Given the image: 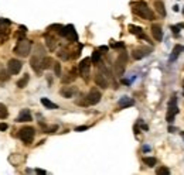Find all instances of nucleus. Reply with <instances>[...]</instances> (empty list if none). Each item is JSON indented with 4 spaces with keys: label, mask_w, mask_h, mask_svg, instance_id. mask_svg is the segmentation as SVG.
Wrapping results in <instances>:
<instances>
[{
    "label": "nucleus",
    "mask_w": 184,
    "mask_h": 175,
    "mask_svg": "<svg viewBox=\"0 0 184 175\" xmlns=\"http://www.w3.org/2000/svg\"><path fill=\"white\" fill-rule=\"evenodd\" d=\"M132 10H133V13L136 16H139L142 19L145 20H153L154 19V14L153 12L147 7V3L146 1H136L132 4Z\"/></svg>",
    "instance_id": "obj_1"
},
{
    "label": "nucleus",
    "mask_w": 184,
    "mask_h": 175,
    "mask_svg": "<svg viewBox=\"0 0 184 175\" xmlns=\"http://www.w3.org/2000/svg\"><path fill=\"white\" fill-rule=\"evenodd\" d=\"M30 51H31V41L27 38L19 40V42L14 47V54L21 57V58H25L30 54Z\"/></svg>",
    "instance_id": "obj_2"
},
{
    "label": "nucleus",
    "mask_w": 184,
    "mask_h": 175,
    "mask_svg": "<svg viewBox=\"0 0 184 175\" xmlns=\"http://www.w3.org/2000/svg\"><path fill=\"white\" fill-rule=\"evenodd\" d=\"M34 136H36V131H34L33 127H23L19 131L20 140L24 144H31L33 140H34Z\"/></svg>",
    "instance_id": "obj_3"
},
{
    "label": "nucleus",
    "mask_w": 184,
    "mask_h": 175,
    "mask_svg": "<svg viewBox=\"0 0 184 175\" xmlns=\"http://www.w3.org/2000/svg\"><path fill=\"white\" fill-rule=\"evenodd\" d=\"M126 62H127V54L123 51L119 54V57L116 59V64H115V71H116V75H118V76H122V75H123L125 68H126Z\"/></svg>",
    "instance_id": "obj_4"
},
{
    "label": "nucleus",
    "mask_w": 184,
    "mask_h": 175,
    "mask_svg": "<svg viewBox=\"0 0 184 175\" xmlns=\"http://www.w3.org/2000/svg\"><path fill=\"white\" fill-rule=\"evenodd\" d=\"M178 113V107H177V97L173 96L172 99H170V103H169V112H167V122L169 123H172L173 119H174V116Z\"/></svg>",
    "instance_id": "obj_5"
},
{
    "label": "nucleus",
    "mask_w": 184,
    "mask_h": 175,
    "mask_svg": "<svg viewBox=\"0 0 184 175\" xmlns=\"http://www.w3.org/2000/svg\"><path fill=\"white\" fill-rule=\"evenodd\" d=\"M89 69H91V58H84L82 61H81L79 66H78V71H79V75H81L85 81L88 79Z\"/></svg>",
    "instance_id": "obj_6"
},
{
    "label": "nucleus",
    "mask_w": 184,
    "mask_h": 175,
    "mask_svg": "<svg viewBox=\"0 0 184 175\" xmlns=\"http://www.w3.org/2000/svg\"><path fill=\"white\" fill-rule=\"evenodd\" d=\"M23 68V62L20 59H10L9 64H7V71L10 75H17Z\"/></svg>",
    "instance_id": "obj_7"
},
{
    "label": "nucleus",
    "mask_w": 184,
    "mask_h": 175,
    "mask_svg": "<svg viewBox=\"0 0 184 175\" xmlns=\"http://www.w3.org/2000/svg\"><path fill=\"white\" fill-rule=\"evenodd\" d=\"M95 84L98 86H101L102 89H106L109 86V81L106 78V71H105V68H102V72H98L95 76Z\"/></svg>",
    "instance_id": "obj_8"
},
{
    "label": "nucleus",
    "mask_w": 184,
    "mask_h": 175,
    "mask_svg": "<svg viewBox=\"0 0 184 175\" xmlns=\"http://www.w3.org/2000/svg\"><path fill=\"white\" fill-rule=\"evenodd\" d=\"M101 97H102L101 92L96 91V89H92V91H91L88 95L85 96V99H87V103H88V104H96V103H99Z\"/></svg>",
    "instance_id": "obj_9"
},
{
    "label": "nucleus",
    "mask_w": 184,
    "mask_h": 175,
    "mask_svg": "<svg viewBox=\"0 0 184 175\" xmlns=\"http://www.w3.org/2000/svg\"><path fill=\"white\" fill-rule=\"evenodd\" d=\"M149 54H150V48H137L132 52V57H133V59H142L147 57Z\"/></svg>",
    "instance_id": "obj_10"
},
{
    "label": "nucleus",
    "mask_w": 184,
    "mask_h": 175,
    "mask_svg": "<svg viewBox=\"0 0 184 175\" xmlns=\"http://www.w3.org/2000/svg\"><path fill=\"white\" fill-rule=\"evenodd\" d=\"M30 120H33V119L28 109H23L20 112V115L17 116V119H16V122H19V123H24V122H30Z\"/></svg>",
    "instance_id": "obj_11"
},
{
    "label": "nucleus",
    "mask_w": 184,
    "mask_h": 175,
    "mask_svg": "<svg viewBox=\"0 0 184 175\" xmlns=\"http://www.w3.org/2000/svg\"><path fill=\"white\" fill-rule=\"evenodd\" d=\"M152 34L156 41H161V40H163V30H161V27L157 26V24H153L152 26Z\"/></svg>",
    "instance_id": "obj_12"
},
{
    "label": "nucleus",
    "mask_w": 184,
    "mask_h": 175,
    "mask_svg": "<svg viewBox=\"0 0 184 175\" xmlns=\"http://www.w3.org/2000/svg\"><path fill=\"white\" fill-rule=\"evenodd\" d=\"M67 38L70 40V41H72V42L78 41V34H76L75 28H74V26H72V24L67 26Z\"/></svg>",
    "instance_id": "obj_13"
},
{
    "label": "nucleus",
    "mask_w": 184,
    "mask_h": 175,
    "mask_svg": "<svg viewBox=\"0 0 184 175\" xmlns=\"http://www.w3.org/2000/svg\"><path fill=\"white\" fill-rule=\"evenodd\" d=\"M75 92H76V89L75 88H72V86H64L63 89L60 91V93H61L64 97L70 99V97H72L74 95H75Z\"/></svg>",
    "instance_id": "obj_14"
},
{
    "label": "nucleus",
    "mask_w": 184,
    "mask_h": 175,
    "mask_svg": "<svg viewBox=\"0 0 184 175\" xmlns=\"http://www.w3.org/2000/svg\"><path fill=\"white\" fill-rule=\"evenodd\" d=\"M118 104H119V107L125 109V107H129V106H133L135 100H133V99H130V97H127V96H123L121 100L118 102Z\"/></svg>",
    "instance_id": "obj_15"
},
{
    "label": "nucleus",
    "mask_w": 184,
    "mask_h": 175,
    "mask_svg": "<svg viewBox=\"0 0 184 175\" xmlns=\"http://www.w3.org/2000/svg\"><path fill=\"white\" fill-rule=\"evenodd\" d=\"M154 7H156V12L161 16V17H166V9H164V3L161 0H156L154 1Z\"/></svg>",
    "instance_id": "obj_16"
},
{
    "label": "nucleus",
    "mask_w": 184,
    "mask_h": 175,
    "mask_svg": "<svg viewBox=\"0 0 184 175\" xmlns=\"http://www.w3.org/2000/svg\"><path fill=\"white\" fill-rule=\"evenodd\" d=\"M41 103H43V106H45L47 109H58V104L52 103L47 97H41Z\"/></svg>",
    "instance_id": "obj_17"
},
{
    "label": "nucleus",
    "mask_w": 184,
    "mask_h": 175,
    "mask_svg": "<svg viewBox=\"0 0 184 175\" xmlns=\"http://www.w3.org/2000/svg\"><path fill=\"white\" fill-rule=\"evenodd\" d=\"M75 78H76V69H71L70 73H68V76H67V78H63V82L64 84H70V82H72Z\"/></svg>",
    "instance_id": "obj_18"
},
{
    "label": "nucleus",
    "mask_w": 184,
    "mask_h": 175,
    "mask_svg": "<svg viewBox=\"0 0 184 175\" xmlns=\"http://www.w3.org/2000/svg\"><path fill=\"white\" fill-rule=\"evenodd\" d=\"M28 81H30V76H28V75L25 73L24 76H23V78H21V79L19 81V82H17V86H19L20 89H23V88H25V86H27Z\"/></svg>",
    "instance_id": "obj_19"
},
{
    "label": "nucleus",
    "mask_w": 184,
    "mask_h": 175,
    "mask_svg": "<svg viewBox=\"0 0 184 175\" xmlns=\"http://www.w3.org/2000/svg\"><path fill=\"white\" fill-rule=\"evenodd\" d=\"M181 51H184V47L183 45H176V47H174V50H173V55L170 57V61H174V59L177 58V55Z\"/></svg>",
    "instance_id": "obj_20"
},
{
    "label": "nucleus",
    "mask_w": 184,
    "mask_h": 175,
    "mask_svg": "<svg viewBox=\"0 0 184 175\" xmlns=\"http://www.w3.org/2000/svg\"><path fill=\"white\" fill-rule=\"evenodd\" d=\"M99 61H101V52H99V50H95V51L92 52L91 62H94V64H99Z\"/></svg>",
    "instance_id": "obj_21"
},
{
    "label": "nucleus",
    "mask_w": 184,
    "mask_h": 175,
    "mask_svg": "<svg viewBox=\"0 0 184 175\" xmlns=\"http://www.w3.org/2000/svg\"><path fill=\"white\" fill-rule=\"evenodd\" d=\"M51 64H52V59L48 58V57H44V58L41 59V69H47V68H50Z\"/></svg>",
    "instance_id": "obj_22"
},
{
    "label": "nucleus",
    "mask_w": 184,
    "mask_h": 175,
    "mask_svg": "<svg viewBox=\"0 0 184 175\" xmlns=\"http://www.w3.org/2000/svg\"><path fill=\"white\" fill-rule=\"evenodd\" d=\"M45 41H47V47L50 48V51H54V48H55V40L52 38V37L45 35Z\"/></svg>",
    "instance_id": "obj_23"
},
{
    "label": "nucleus",
    "mask_w": 184,
    "mask_h": 175,
    "mask_svg": "<svg viewBox=\"0 0 184 175\" xmlns=\"http://www.w3.org/2000/svg\"><path fill=\"white\" fill-rule=\"evenodd\" d=\"M143 162L146 164L147 167H154L157 161H156V158H154V157H145V158H143Z\"/></svg>",
    "instance_id": "obj_24"
},
{
    "label": "nucleus",
    "mask_w": 184,
    "mask_h": 175,
    "mask_svg": "<svg viewBox=\"0 0 184 175\" xmlns=\"http://www.w3.org/2000/svg\"><path fill=\"white\" fill-rule=\"evenodd\" d=\"M129 31L132 32V34H136V35H140V34H143V30H142V27H137V26H129Z\"/></svg>",
    "instance_id": "obj_25"
},
{
    "label": "nucleus",
    "mask_w": 184,
    "mask_h": 175,
    "mask_svg": "<svg viewBox=\"0 0 184 175\" xmlns=\"http://www.w3.org/2000/svg\"><path fill=\"white\" fill-rule=\"evenodd\" d=\"M9 116V110L3 103H0V119H6Z\"/></svg>",
    "instance_id": "obj_26"
},
{
    "label": "nucleus",
    "mask_w": 184,
    "mask_h": 175,
    "mask_svg": "<svg viewBox=\"0 0 184 175\" xmlns=\"http://www.w3.org/2000/svg\"><path fill=\"white\" fill-rule=\"evenodd\" d=\"M10 78V73L9 71H0V82L3 84V82H7Z\"/></svg>",
    "instance_id": "obj_27"
},
{
    "label": "nucleus",
    "mask_w": 184,
    "mask_h": 175,
    "mask_svg": "<svg viewBox=\"0 0 184 175\" xmlns=\"http://www.w3.org/2000/svg\"><path fill=\"white\" fill-rule=\"evenodd\" d=\"M58 57H60V58L61 59H68L70 58V55H68V51H67V50H60V52H58Z\"/></svg>",
    "instance_id": "obj_28"
},
{
    "label": "nucleus",
    "mask_w": 184,
    "mask_h": 175,
    "mask_svg": "<svg viewBox=\"0 0 184 175\" xmlns=\"http://www.w3.org/2000/svg\"><path fill=\"white\" fill-rule=\"evenodd\" d=\"M54 71H55V76H61V65L58 62H54Z\"/></svg>",
    "instance_id": "obj_29"
},
{
    "label": "nucleus",
    "mask_w": 184,
    "mask_h": 175,
    "mask_svg": "<svg viewBox=\"0 0 184 175\" xmlns=\"http://www.w3.org/2000/svg\"><path fill=\"white\" fill-rule=\"evenodd\" d=\"M157 174H170V169L169 168H164V167H163V168H159L157 169Z\"/></svg>",
    "instance_id": "obj_30"
},
{
    "label": "nucleus",
    "mask_w": 184,
    "mask_h": 175,
    "mask_svg": "<svg viewBox=\"0 0 184 175\" xmlns=\"http://www.w3.org/2000/svg\"><path fill=\"white\" fill-rule=\"evenodd\" d=\"M87 129H88V126H79V127H75V131H84Z\"/></svg>",
    "instance_id": "obj_31"
},
{
    "label": "nucleus",
    "mask_w": 184,
    "mask_h": 175,
    "mask_svg": "<svg viewBox=\"0 0 184 175\" xmlns=\"http://www.w3.org/2000/svg\"><path fill=\"white\" fill-rule=\"evenodd\" d=\"M55 130H57V126H51V127L47 129V133H54Z\"/></svg>",
    "instance_id": "obj_32"
},
{
    "label": "nucleus",
    "mask_w": 184,
    "mask_h": 175,
    "mask_svg": "<svg viewBox=\"0 0 184 175\" xmlns=\"http://www.w3.org/2000/svg\"><path fill=\"white\" fill-rule=\"evenodd\" d=\"M7 127H9V126H7L6 123H0V130H1V131H4V130H7Z\"/></svg>",
    "instance_id": "obj_33"
},
{
    "label": "nucleus",
    "mask_w": 184,
    "mask_h": 175,
    "mask_svg": "<svg viewBox=\"0 0 184 175\" xmlns=\"http://www.w3.org/2000/svg\"><path fill=\"white\" fill-rule=\"evenodd\" d=\"M113 48H123V42H118V44H113Z\"/></svg>",
    "instance_id": "obj_34"
},
{
    "label": "nucleus",
    "mask_w": 184,
    "mask_h": 175,
    "mask_svg": "<svg viewBox=\"0 0 184 175\" xmlns=\"http://www.w3.org/2000/svg\"><path fill=\"white\" fill-rule=\"evenodd\" d=\"M108 50H109V48H108V47H106V45H102V47H99V51H103V52H105V51H108Z\"/></svg>",
    "instance_id": "obj_35"
},
{
    "label": "nucleus",
    "mask_w": 184,
    "mask_h": 175,
    "mask_svg": "<svg viewBox=\"0 0 184 175\" xmlns=\"http://www.w3.org/2000/svg\"><path fill=\"white\" fill-rule=\"evenodd\" d=\"M36 172H37V174H47L44 169H36Z\"/></svg>",
    "instance_id": "obj_36"
},
{
    "label": "nucleus",
    "mask_w": 184,
    "mask_h": 175,
    "mask_svg": "<svg viewBox=\"0 0 184 175\" xmlns=\"http://www.w3.org/2000/svg\"><path fill=\"white\" fill-rule=\"evenodd\" d=\"M169 131H170V133H176V129H174V127H169Z\"/></svg>",
    "instance_id": "obj_37"
},
{
    "label": "nucleus",
    "mask_w": 184,
    "mask_h": 175,
    "mask_svg": "<svg viewBox=\"0 0 184 175\" xmlns=\"http://www.w3.org/2000/svg\"><path fill=\"white\" fill-rule=\"evenodd\" d=\"M143 150H145V151H149V150H150V147H149V145H145V147H143Z\"/></svg>",
    "instance_id": "obj_38"
},
{
    "label": "nucleus",
    "mask_w": 184,
    "mask_h": 175,
    "mask_svg": "<svg viewBox=\"0 0 184 175\" xmlns=\"http://www.w3.org/2000/svg\"><path fill=\"white\" fill-rule=\"evenodd\" d=\"M173 10H174V12H178V6H177V4H176V6L173 7Z\"/></svg>",
    "instance_id": "obj_39"
},
{
    "label": "nucleus",
    "mask_w": 184,
    "mask_h": 175,
    "mask_svg": "<svg viewBox=\"0 0 184 175\" xmlns=\"http://www.w3.org/2000/svg\"><path fill=\"white\" fill-rule=\"evenodd\" d=\"M183 14H184V9H183Z\"/></svg>",
    "instance_id": "obj_40"
},
{
    "label": "nucleus",
    "mask_w": 184,
    "mask_h": 175,
    "mask_svg": "<svg viewBox=\"0 0 184 175\" xmlns=\"http://www.w3.org/2000/svg\"><path fill=\"white\" fill-rule=\"evenodd\" d=\"M183 136H184V133H183Z\"/></svg>",
    "instance_id": "obj_41"
},
{
    "label": "nucleus",
    "mask_w": 184,
    "mask_h": 175,
    "mask_svg": "<svg viewBox=\"0 0 184 175\" xmlns=\"http://www.w3.org/2000/svg\"><path fill=\"white\" fill-rule=\"evenodd\" d=\"M183 86H184V84H183Z\"/></svg>",
    "instance_id": "obj_42"
}]
</instances>
